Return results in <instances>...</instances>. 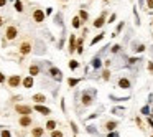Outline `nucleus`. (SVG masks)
Instances as JSON below:
<instances>
[{"instance_id": "nucleus-8", "label": "nucleus", "mask_w": 153, "mask_h": 137, "mask_svg": "<svg viewBox=\"0 0 153 137\" xmlns=\"http://www.w3.org/2000/svg\"><path fill=\"white\" fill-rule=\"evenodd\" d=\"M104 23H107V22H105V13H102L100 17H97L94 20V27H95V28H102Z\"/></svg>"}, {"instance_id": "nucleus-10", "label": "nucleus", "mask_w": 153, "mask_h": 137, "mask_svg": "<svg viewBox=\"0 0 153 137\" xmlns=\"http://www.w3.org/2000/svg\"><path fill=\"white\" fill-rule=\"evenodd\" d=\"M20 126L21 127H28V126H31V117L30 116H21L20 117Z\"/></svg>"}, {"instance_id": "nucleus-18", "label": "nucleus", "mask_w": 153, "mask_h": 137, "mask_svg": "<svg viewBox=\"0 0 153 137\" xmlns=\"http://www.w3.org/2000/svg\"><path fill=\"white\" fill-rule=\"evenodd\" d=\"M33 101H36L38 104H41V103H45V101H46V98H45V94H35Z\"/></svg>"}, {"instance_id": "nucleus-24", "label": "nucleus", "mask_w": 153, "mask_h": 137, "mask_svg": "<svg viewBox=\"0 0 153 137\" xmlns=\"http://www.w3.org/2000/svg\"><path fill=\"white\" fill-rule=\"evenodd\" d=\"M102 78H104V81H109V79H110V71H109V70H104L102 71Z\"/></svg>"}, {"instance_id": "nucleus-37", "label": "nucleus", "mask_w": 153, "mask_h": 137, "mask_svg": "<svg viewBox=\"0 0 153 137\" xmlns=\"http://www.w3.org/2000/svg\"><path fill=\"white\" fill-rule=\"evenodd\" d=\"M147 7H148V9H153V0H147Z\"/></svg>"}, {"instance_id": "nucleus-15", "label": "nucleus", "mask_w": 153, "mask_h": 137, "mask_svg": "<svg viewBox=\"0 0 153 137\" xmlns=\"http://www.w3.org/2000/svg\"><path fill=\"white\" fill-rule=\"evenodd\" d=\"M23 86H25L26 89L33 88V76H28V78H25V79H23Z\"/></svg>"}, {"instance_id": "nucleus-41", "label": "nucleus", "mask_w": 153, "mask_h": 137, "mask_svg": "<svg viewBox=\"0 0 153 137\" xmlns=\"http://www.w3.org/2000/svg\"><path fill=\"white\" fill-rule=\"evenodd\" d=\"M137 124H138V127H142V121H140V117H137ZM142 129H143V127H142Z\"/></svg>"}, {"instance_id": "nucleus-19", "label": "nucleus", "mask_w": 153, "mask_h": 137, "mask_svg": "<svg viewBox=\"0 0 153 137\" xmlns=\"http://www.w3.org/2000/svg\"><path fill=\"white\" fill-rule=\"evenodd\" d=\"M43 132H45V131H43L41 127H35L33 131H31V134H33V137H41V136H43Z\"/></svg>"}, {"instance_id": "nucleus-1", "label": "nucleus", "mask_w": 153, "mask_h": 137, "mask_svg": "<svg viewBox=\"0 0 153 137\" xmlns=\"http://www.w3.org/2000/svg\"><path fill=\"white\" fill-rule=\"evenodd\" d=\"M95 101V89H86V91H83V94H81V103H83V106H91L92 103Z\"/></svg>"}, {"instance_id": "nucleus-43", "label": "nucleus", "mask_w": 153, "mask_h": 137, "mask_svg": "<svg viewBox=\"0 0 153 137\" xmlns=\"http://www.w3.org/2000/svg\"><path fill=\"white\" fill-rule=\"evenodd\" d=\"M7 5V0H0V7H5Z\"/></svg>"}, {"instance_id": "nucleus-29", "label": "nucleus", "mask_w": 153, "mask_h": 137, "mask_svg": "<svg viewBox=\"0 0 153 137\" xmlns=\"http://www.w3.org/2000/svg\"><path fill=\"white\" fill-rule=\"evenodd\" d=\"M69 68H71V70H78V68H79V63L74 61V60H71V61H69Z\"/></svg>"}, {"instance_id": "nucleus-34", "label": "nucleus", "mask_w": 153, "mask_h": 137, "mask_svg": "<svg viewBox=\"0 0 153 137\" xmlns=\"http://www.w3.org/2000/svg\"><path fill=\"white\" fill-rule=\"evenodd\" d=\"M115 18H117V15H115V13H112V15H110V18H109V22H107V23H114V22H115Z\"/></svg>"}, {"instance_id": "nucleus-45", "label": "nucleus", "mask_w": 153, "mask_h": 137, "mask_svg": "<svg viewBox=\"0 0 153 137\" xmlns=\"http://www.w3.org/2000/svg\"><path fill=\"white\" fill-rule=\"evenodd\" d=\"M152 116H153V108H152Z\"/></svg>"}, {"instance_id": "nucleus-27", "label": "nucleus", "mask_w": 153, "mask_h": 137, "mask_svg": "<svg viewBox=\"0 0 153 137\" xmlns=\"http://www.w3.org/2000/svg\"><path fill=\"white\" fill-rule=\"evenodd\" d=\"M15 10H17V12H23V5H21L20 0H17V2H15Z\"/></svg>"}, {"instance_id": "nucleus-21", "label": "nucleus", "mask_w": 153, "mask_h": 137, "mask_svg": "<svg viewBox=\"0 0 153 137\" xmlns=\"http://www.w3.org/2000/svg\"><path fill=\"white\" fill-rule=\"evenodd\" d=\"M79 81L81 79H78V78H69L68 79V84H69V88H74L76 84H79Z\"/></svg>"}, {"instance_id": "nucleus-35", "label": "nucleus", "mask_w": 153, "mask_h": 137, "mask_svg": "<svg viewBox=\"0 0 153 137\" xmlns=\"http://www.w3.org/2000/svg\"><path fill=\"white\" fill-rule=\"evenodd\" d=\"M71 129H73V132L74 134H78V126H76L74 122H71Z\"/></svg>"}, {"instance_id": "nucleus-22", "label": "nucleus", "mask_w": 153, "mask_h": 137, "mask_svg": "<svg viewBox=\"0 0 153 137\" xmlns=\"http://www.w3.org/2000/svg\"><path fill=\"white\" fill-rule=\"evenodd\" d=\"M81 23H83V20H81L79 17L73 18V27H74V28H79V27H81Z\"/></svg>"}, {"instance_id": "nucleus-33", "label": "nucleus", "mask_w": 153, "mask_h": 137, "mask_svg": "<svg viewBox=\"0 0 153 137\" xmlns=\"http://www.w3.org/2000/svg\"><path fill=\"white\" fill-rule=\"evenodd\" d=\"M51 137H63V132L61 131H53V132H51Z\"/></svg>"}, {"instance_id": "nucleus-46", "label": "nucleus", "mask_w": 153, "mask_h": 137, "mask_svg": "<svg viewBox=\"0 0 153 137\" xmlns=\"http://www.w3.org/2000/svg\"><path fill=\"white\" fill-rule=\"evenodd\" d=\"M104 2H109V0H104Z\"/></svg>"}, {"instance_id": "nucleus-28", "label": "nucleus", "mask_w": 153, "mask_h": 137, "mask_svg": "<svg viewBox=\"0 0 153 137\" xmlns=\"http://www.w3.org/2000/svg\"><path fill=\"white\" fill-rule=\"evenodd\" d=\"M112 112H114V114H119V116H124V108H114Z\"/></svg>"}, {"instance_id": "nucleus-44", "label": "nucleus", "mask_w": 153, "mask_h": 137, "mask_svg": "<svg viewBox=\"0 0 153 137\" xmlns=\"http://www.w3.org/2000/svg\"><path fill=\"white\" fill-rule=\"evenodd\" d=\"M2 25H4V20H2V18H0V27H2Z\"/></svg>"}, {"instance_id": "nucleus-5", "label": "nucleus", "mask_w": 153, "mask_h": 137, "mask_svg": "<svg viewBox=\"0 0 153 137\" xmlns=\"http://www.w3.org/2000/svg\"><path fill=\"white\" fill-rule=\"evenodd\" d=\"M20 83H21V78L18 75H13V76H10V78H9V86L10 88H18V86H20Z\"/></svg>"}, {"instance_id": "nucleus-9", "label": "nucleus", "mask_w": 153, "mask_h": 137, "mask_svg": "<svg viewBox=\"0 0 153 137\" xmlns=\"http://www.w3.org/2000/svg\"><path fill=\"white\" fill-rule=\"evenodd\" d=\"M117 126H119V122H117V121H109V122H105V126H104V127H105V131H109V132H114Z\"/></svg>"}, {"instance_id": "nucleus-39", "label": "nucleus", "mask_w": 153, "mask_h": 137, "mask_svg": "<svg viewBox=\"0 0 153 137\" xmlns=\"http://www.w3.org/2000/svg\"><path fill=\"white\" fill-rule=\"evenodd\" d=\"M147 122H148V126L153 129V121H152V117H148V119H147Z\"/></svg>"}, {"instance_id": "nucleus-4", "label": "nucleus", "mask_w": 153, "mask_h": 137, "mask_svg": "<svg viewBox=\"0 0 153 137\" xmlns=\"http://www.w3.org/2000/svg\"><path fill=\"white\" fill-rule=\"evenodd\" d=\"M18 35V30L15 28V27H9L7 28V32H5V37H7V40H15Z\"/></svg>"}, {"instance_id": "nucleus-12", "label": "nucleus", "mask_w": 153, "mask_h": 137, "mask_svg": "<svg viewBox=\"0 0 153 137\" xmlns=\"http://www.w3.org/2000/svg\"><path fill=\"white\" fill-rule=\"evenodd\" d=\"M91 65H92V68H94L95 71H99L100 68H102V61H100V58H99V56H95V58L92 60V63H91Z\"/></svg>"}, {"instance_id": "nucleus-7", "label": "nucleus", "mask_w": 153, "mask_h": 137, "mask_svg": "<svg viewBox=\"0 0 153 137\" xmlns=\"http://www.w3.org/2000/svg\"><path fill=\"white\" fill-rule=\"evenodd\" d=\"M33 18H35V22L41 23V22L45 20V12H43V10H40V9H36L33 12Z\"/></svg>"}, {"instance_id": "nucleus-20", "label": "nucleus", "mask_w": 153, "mask_h": 137, "mask_svg": "<svg viewBox=\"0 0 153 137\" xmlns=\"http://www.w3.org/2000/svg\"><path fill=\"white\" fill-rule=\"evenodd\" d=\"M46 129L53 132L54 129H56V121H48V122H46Z\"/></svg>"}, {"instance_id": "nucleus-6", "label": "nucleus", "mask_w": 153, "mask_h": 137, "mask_svg": "<svg viewBox=\"0 0 153 137\" xmlns=\"http://www.w3.org/2000/svg\"><path fill=\"white\" fill-rule=\"evenodd\" d=\"M50 75H51V78L56 79V81H61V79H63V73L58 70V68H54V66L50 68Z\"/></svg>"}, {"instance_id": "nucleus-31", "label": "nucleus", "mask_w": 153, "mask_h": 137, "mask_svg": "<svg viewBox=\"0 0 153 137\" xmlns=\"http://www.w3.org/2000/svg\"><path fill=\"white\" fill-rule=\"evenodd\" d=\"M0 137H12V134H10V131H7V129H4V131L0 132Z\"/></svg>"}, {"instance_id": "nucleus-17", "label": "nucleus", "mask_w": 153, "mask_h": 137, "mask_svg": "<svg viewBox=\"0 0 153 137\" xmlns=\"http://www.w3.org/2000/svg\"><path fill=\"white\" fill-rule=\"evenodd\" d=\"M40 73V66L38 65H31L30 66V76H36Z\"/></svg>"}, {"instance_id": "nucleus-30", "label": "nucleus", "mask_w": 153, "mask_h": 137, "mask_svg": "<svg viewBox=\"0 0 153 137\" xmlns=\"http://www.w3.org/2000/svg\"><path fill=\"white\" fill-rule=\"evenodd\" d=\"M133 50H135L137 53H142V51H145V45H142V43H140V45H137Z\"/></svg>"}, {"instance_id": "nucleus-2", "label": "nucleus", "mask_w": 153, "mask_h": 137, "mask_svg": "<svg viewBox=\"0 0 153 137\" xmlns=\"http://www.w3.org/2000/svg\"><path fill=\"white\" fill-rule=\"evenodd\" d=\"M117 88H119V89H130V88H132V81H130L127 76H120V78L117 79Z\"/></svg>"}, {"instance_id": "nucleus-3", "label": "nucleus", "mask_w": 153, "mask_h": 137, "mask_svg": "<svg viewBox=\"0 0 153 137\" xmlns=\"http://www.w3.org/2000/svg\"><path fill=\"white\" fill-rule=\"evenodd\" d=\"M15 111H17L18 114H21V116H30V114H31V108H30V106H21V104H17V106H15Z\"/></svg>"}, {"instance_id": "nucleus-14", "label": "nucleus", "mask_w": 153, "mask_h": 137, "mask_svg": "<svg viewBox=\"0 0 153 137\" xmlns=\"http://www.w3.org/2000/svg\"><path fill=\"white\" fill-rule=\"evenodd\" d=\"M140 61H142V58H130V60H127V68H135Z\"/></svg>"}, {"instance_id": "nucleus-26", "label": "nucleus", "mask_w": 153, "mask_h": 137, "mask_svg": "<svg viewBox=\"0 0 153 137\" xmlns=\"http://www.w3.org/2000/svg\"><path fill=\"white\" fill-rule=\"evenodd\" d=\"M104 38V33H100V35H97L95 38H92V42H91V45H95V43H99L100 40Z\"/></svg>"}, {"instance_id": "nucleus-25", "label": "nucleus", "mask_w": 153, "mask_h": 137, "mask_svg": "<svg viewBox=\"0 0 153 137\" xmlns=\"http://www.w3.org/2000/svg\"><path fill=\"white\" fill-rule=\"evenodd\" d=\"M87 17H89V15H87L86 10H81V12H79V18H81L83 22H86V20H87Z\"/></svg>"}, {"instance_id": "nucleus-38", "label": "nucleus", "mask_w": 153, "mask_h": 137, "mask_svg": "<svg viewBox=\"0 0 153 137\" xmlns=\"http://www.w3.org/2000/svg\"><path fill=\"white\" fill-rule=\"evenodd\" d=\"M107 137H119V134L115 132V131H114V132H109V136Z\"/></svg>"}, {"instance_id": "nucleus-40", "label": "nucleus", "mask_w": 153, "mask_h": 137, "mask_svg": "<svg viewBox=\"0 0 153 137\" xmlns=\"http://www.w3.org/2000/svg\"><path fill=\"white\" fill-rule=\"evenodd\" d=\"M148 71H150V73H153V63L152 61L148 63Z\"/></svg>"}, {"instance_id": "nucleus-42", "label": "nucleus", "mask_w": 153, "mask_h": 137, "mask_svg": "<svg viewBox=\"0 0 153 137\" xmlns=\"http://www.w3.org/2000/svg\"><path fill=\"white\" fill-rule=\"evenodd\" d=\"M5 81V76H4V73H0V83H4Z\"/></svg>"}, {"instance_id": "nucleus-36", "label": "nucleus", "mask_w": 153, "mask_h": 137, "mask_svg": "<svg viewBox=\"0 0 153 137\" xmlns=\"http://www.w3.org/2000/svg\"><path fill=\"white\" fill-rule=\"evenodd\" d=\"M122 28H124V22H120V23H119V27H117V33L122 32Z\"/></svg>"}, {"instance_id": "nucleus-11", "label": "nucleus", "mask_w": 153, "mask_h": 137, "mask_svg": "<svg viewBox=\"0 0 153 137\" xmlns=\"http://www.w3.org/2000/svg\"><path fill=\"white\" fill-rule=\"evenodd\" d=\"M35 111L41 112V114H45V116L51 114V111H50V109H48V108H45V106H41V104H36V106H35Z\"/></svg>"}, {"instance_id": "nucleus-32", "label": "nucleus", "mask_w": 153, "mask_h": 137, "mask_svg": "<svg viewBox=\"0 0 153 137\" xmlns=\"http://www.w3.org/2000/svg\"><path fill=\"white\" fill-rule=\"evenodd\" d=\"M110 51H112V53H120V46L119 45H114V46H112V48H110Z\"/></svg>"}, {"instance_id": "nucleus-47", "label": "nucleus", "mask_w": 153, "mask_h": 137, "mask_svg": "<svg viewBox=\"0 0 153 137\" xmlns=\"http://www.w3.org/2000/svg\"><path fill=\"white\" fill-rule=\"evenodd\" d=\"M152 137H153V136H152Z\"/></svg>"}, {"instance_id": "nucleus-23", "label": "nucleus", "mask_w": 153, "mask_h": 137, "mask_svg": "<svg viewBox=\"0 0 153 137\" xmlns=\"http://www.w3.org/2000/svg\"><path fill=\"white\" fill-rule=\"evenodd\" d=\"M142 114H145V116H152V109H150V106H143V108H142Z\"/></svg>"}, {"instance_id": "nucleus-16", "label": "nucleus", "mask_w": 153, "mask_h": 137, "mask_svg": "<svg viewBox=\"0 0 153 137\" xmlns=\"http://www.w3.org/2000/svg\"><path fill=\"white\" fill-rule=\"evenodd\" d=\"M74 46H76V37L71 35L69 37V53H74Z\"/></svg>"}, {"instance_id": "nucleus-13", "label": "nucleus", "mask_w": 153, "mask_h": 137, "mask_svg": "<svg viewBox=\"0 0 153 137\" xmlns=\"http://www.w3.org/2000/svg\"><path fill=\"white\" fill-rule=\"evenodd\" d=\"M30 51H31V46H30V43H21V46H20V53L21 55H28Z\"/></svg>"}]
</instances>
